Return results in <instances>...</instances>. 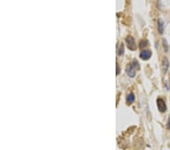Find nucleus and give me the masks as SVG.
Instances as JSON below:
<instances>
[{
	"instance_id": "obj_1",
	"label": "nucleus",
	"mask_w": 170,
	"mask_h": 150,
	"mask_svg": "<svg viewBox=\"0 0 170 150\" xmlns=\"http://www.w3.org/2000/svg\"><path fill=\"white\" fill-rule=\"evenodd\" d=\"M126 44H127V47L130 50L134 51V50L136 49V45L135 42V40L131 36H128L126 39Z\"/></svg>"
},
{
	"instance_id": "obj_2",
	"label": "nucleus",
	"mask_w": 170,
	"mask_h": 150,
	"mask_svg": "<svg viewBox=\"0 0 170 150\" xmlns=\"http://www.w3.org/2000/svg\"><path fill=\"white\" fill-rule=\"evenodd\" d=\"M157 108L160 112H165L166 111V105L164 100L161 98L157 99Z\"/></svg>"
},
{
	"instance_id": "obj_3",
	"label": "nucleus",
	"mask_w": 170,
	"mask_h": 150,
	"mask_svg": "<svg viewBox=\"0 0 170 150\" xmlns=\"http://www.w3.org/2000/svg\"><path fill=\"white\" fill-rule=\"evenodd\" d=\"M151 55H152V53H151V52L150 50H143V51L140 53V58L143 60H147L151 58Z\"/></svg>"
},
{
	"instance_id": "obj_4",
	"label": "nucleus",
	"mask_w": 170,
	"mask_h": 150,
	"mask_svg": "<svg viewBox=\"0 0 170 150\" xmlns=\"http://www.w3.org/2000/svg\"><path fill=\"white\" fill-rule=\"evenodd\" d=\"M126 73L130 77H134L135 76V69L134 68L133 66L131 64L126 67Z\"/></svg>"
},
{
	"instance_id": "obj_5",
	"label": "nucleus",
	"mask_w": 170,
	"mask_h": 150,
	"mask_svg": "<svg viewBox=\"0 0 170 150\" xmlns=\"http://www.w3.org/2000/svg\"><path fill=\"white\" fill-rule=\"evenodd\" d=\"M162 71H163V73L166 74V72H167V71H168V68H169V61L166 57H164L163 59H162Z\"/></svg>"
},
{
	"instance_id": "obj_6",
	"label": "nucleus",
	"mask_w": 170,
	"mask_h": 150,
	"mask_svg": "<svg viewBox=\"0 0 170 150\" xmlns=\"http://www.w3.org/2000/svg\"><path fill=\"white\" fill-rule=\"evenodd\" d=\"M134 100H135V96L132 92H129L126 96V101L129 104H132V102H134Z\"/></svg>"
},
{
	"instance_id": "obj_7",
	"label": "nucleus",
	"mask_w": 170,
	"mask_h": 150,
	"mask_svg": "<svg viewBox=\"0 0 170 150\" xmlns=\"http://www.w3.org/2000/svg\"><path fill=\"white\" fill-rule=\"evenodd\" d=\"M158 31L160 34L163 33V21L160 18L158 20Z\"/></svg>"
},
{
	"instance_id": "obj_8",
	"label": "nucleus",
	"mask_w": 170,
	"mask_h": 150,
	"mask_svg": "<svg viewBox=\"0 0 170 150\" xmlns=\"http://www.w3.org/2000/svg\"><path fill=\"white\" fill-rule=\"evenodd\" d=\"M123 53H124V45H123V43H121L118 49V55L119 56H122Z\"/></svg>"
},
{
	"instance_id": "obj_9",
	"label": "nucleus",
	"mask_w": 170,
	"mask_h": 150,
	"mask_svg": "<svg viewBox=\"0 0 170 150\" xmlns=\"http://www.w3.org/2000/svg\"><path fill=\"white\" fill-rule=\"evenodd\" d=\"M132 66H133V67L135 68V69H137V70H139L140 68V66H139V64H138V62L136 61V60H134L133 62H132V64H131Z\"/></svg>"
},
{
	"instance_id": "obj_10",
	"label": "nucleus",
	"mask_w": 170,
	"mask_h": 150,
	"mask_svg": "<svg viewBox=\"0 0 170 150\" xmlns=\"http://www.w3.org/2000/svg\"><path fill=\"white\" fill-rule=\"evenodd\" d=\"M147 45V41L146 40H141L140 41V44H139V47L140 49H143Z\"/></svg>"
},
{
	"instance_id": "obj_11",
	"label": "nucleus",
	"mask_w": 170,
	"mask_h": 150,
	"mask_svg": "<svg viewBox=\"0 0 170 150\" xmlns=\"http://www.w3.org/2000/svg\"><path fill=\"white\" fill-rule=\"evenodd\" d=\"M162 42H163V47H164L165 52H167V51H168V44H167V42H166V40L165 39H163Z\"/></svg>"
},
{
	"instance_id": "obj_12",
	"label": "nucleus",
	"mask_w": 170,
	"mask_h": 150,
	"mask_svg": "<svg viewBox=\"0 0 170 150\" xmlns=\"http://www.w3.org/2000/svg\"><path fill=\"white\" fill-rule=\"evenodd\" d=\"M116 71H117V75H118L119 74H120V67H119L118 64L117 63V70H116Z\"/></svg>"
},
{
	"instance_id": "obj_13",
	"label": "nucleus",
	"mask_w": 170,
	"mask_h": 150,
	"mask_svg": "<svg viewBox=\"0 0 170 150\" xmlns=\"http://www.w3.org/2000/svg\"><path fill=\"white\" fill-rule=\"evenodd\" d=\"M167 129H170V117L168 120V124H167Z\"/></svg>"
}]
</instances>
